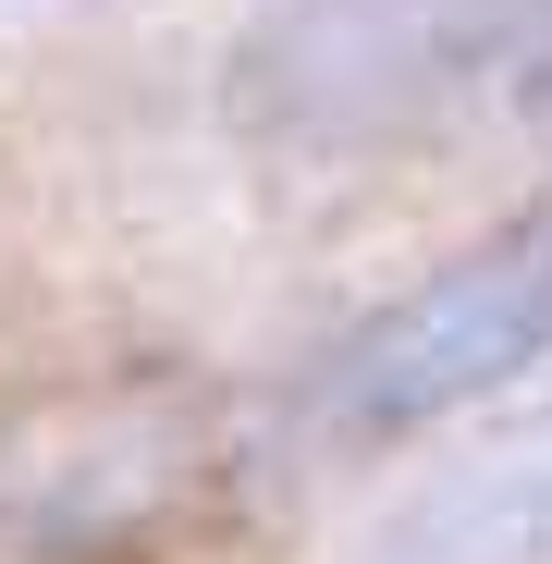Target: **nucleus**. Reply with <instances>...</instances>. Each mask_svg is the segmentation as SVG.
I'll return each mask as SVG.
<instances>
[{"label": "nucleus", "mask_w": 552, "mask_h": 564, "mask_svg": "<svg viewBox=\"0 0 552 564\" xmlns=\"http://www.w3.org/2000/svg\"><path fill=\"white\" fill-rule=\"evenodd\" d=\"M528 368H552V197L504 209L491 234L430 258L393 307H368L320 368V417L344 442H393L516 393Z\"/></svg>", "instance_id": "f257e3e1"}, {"label": "nucleus", "mask_w": 552, "mask_h": 564, "mask_svg": "<svg viewBox=\"0 0 552 564\" xmlns=\"http://www.w3.org/2000/svg\"><path fill=\"white\" fill-rule=\"evenodd\" d=\"M528 0H270L234 50V123L246 135H393L442 86L504 74Z\"/></svg>", "instance_id": "f03ea898"}, {"label": "nucleus", "mask_w": 552, "mask_h": 564, "mask_svg": "<svg viewBox=\"0 0 552 564\" xmlns=\"http://www.w3.org/2000/svg\"><path fill=\"white\" fill-rule=\"evenodd\" d=\"M356 564H552V393L393 491Z\"/></svg>", "instance_id": "7ed1b4c3"}, {"label": "nucleus", "mask_w": 552, "mask_h": 564, "mask_svg": "<svg viewBox=\"0 0 552 564\" xmlns=\"http://www.w3.org/2000/svg\"><path fill=\"white\" fill-rule=\"evenodd\" d=\"M491 99H504L516 135L552 148V0H528V25H516V50H504V74H491Z\"/></svg>", "instance_id": "20e7f679"}]
</instances>
